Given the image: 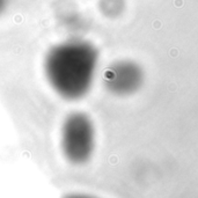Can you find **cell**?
Listing matches in <instances>:
<instances>
[{
	"label": "cell",
	"instance_id": "cell-1",
	"mask_svg": "<svg viewBox=\"0 0 198 198\" xmlns=\"http://www.w3.org/2000/svg\"><path fill=\"white\" fill-rule=\"evenodd\" d=\"M99 59V51L90 42L67 39L46 51L43 71L49 86L59 97L79 101L94 85Z\"/></svg>",
	"mask_w": 198,
	"mask_h": 198
},
{
	"label": "cell",
	"instance_id": "cell-2",
	"mask_svg": "<svg viewBox=\"0 0 198 198\" xmlns=\"http://www.w3.org/2000/svg\"><path fill=\"white\" fill-rule=\"evenodd\" d=\"M96 131L94 122L84 111L66 115L60 126V149L72 166H85L94 155Z\"/></svg>",
	"mask_w": 198,
	"mask_h": 198
},
{
	"label": "cell",
	"instance_id": "cell-3",
	"mask_svg": "<svg viewBox=\"0 0 198 198\" xmlns=\"http://www.w3.org/2000/svg\"><path fill=\"white\" fill-rule=\"evenodd\" d=\"M144 71L131 60H118L111 64L103 73V85L110 94L129 96L141 87Z\"/></svg>",
	"mask_w": 198,
	"mask_h": 198
},
{
	"label": "cell",
	"instance_id": "cell-4",
	"mask_svg": "<svg viewBox=\"0 0 198 198\" xmlns=\"http://www.w3.org/2000/svg\"><path fill=\"white\" fill-rule=\"evenodd\" d=\"M8 5H9V0H0V15H2L6 12Z\"/></svg>",
	"mask_w": 198,
	"mask_h": 198
}]
</instances>
